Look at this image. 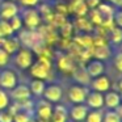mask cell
<instances>
[{"instance_id":"cell-1","label":"cell","mask_w":122,"mask_h":122,"mask_svg":"<svg viewBox=\"0 0 122 122\" xmlns=\"http://www.w3.org/2000/svg\"><path fill=\"white\" fill-rule=\"evenodd\" d=\"M30 75L34 79L47 80L51 72V61L46 55H38V61L29 67Z\"/></svg>"},{"instance_id":"cell-2","label":"cell","mask_w":122,"mask_h":122,"mask_svg":"<svg viewBox=\"0 0 122 122\" xmlns=\"http://www.w3.org/2000/svg\"><path fill=\"white\" fill-rule=\"evenodd\" d=\"M17 38L20 41V45H22L26 49H33L40 43H43V36L37 29H21Z\"/></svg>"},{"instance_id":"cell-3","label":"cell","mask_w":122,"mask_h":122,"mask_svg":"<svg viewBox=\"0 0 122 122\" xmlns=\"http://www.w3.org/2000/svg\"><path fill=\"white\" fill-rule=\"evenodd\" d=\"M21 19H22V24L26 26V29H37L38 26L41 25V15L37 9L34 8H26L21 15Z\"/></svg>"},{"instance_id":"cell-4","label":"cell","mask_w":122,"mask_h":122,"mask_svg":"<svg viewBox=\"0 0 122 122\" xmlns=\"http://www.w3.org/2000/svg\"><path fill=\"white\" fill-rule=\"evenodd\" d=\"M89 92L87 85H81V84H74L68 88V100L72 104H84L87 95Z\"/></svg>"},{"instance_id":"cell-5","label":"cell","mask_w":122,"mask_h":122,"mask_svg":"<svg viewBox=\"0 0 122 122\" xmlns=\"http://www.w3.org/2000/svg\"><path fill=\"white\" fill-rule=\"evenodd\" d=\"M15 63L19 68L21 70H26L34 63V59H33V53L30 49L26 47H20V50L16 53L15 55Z\"/></svg>"},{"instance_id":"cell-6","label":"cell","mask_w":122,"mask_h":122,"mask_svg":"<svg viewBox=\"0 0 122 122\" xmlns=\"http://www.w3.org/2000/svg\"><path fill=\"white\" fill-rule=\"evenodd\" d=\"M42 97L51 104H58L62 100V97H63V89H62L61 85L55 84V83L47 84L45 87Z\"/></svg>"},{"instance_id":"cell-7","label":"cell","mask_w":122,"mask_h":122,"mask_svg":"<svg viewBox=\"0 0 122 122\" xmlns=\"http://www.w3.org/2000/svg\"><path fill=\"white\" fill-rule=\"evenodd\" d=\"M92 91H96V92H100V93H105L108 91H110V87H112V81L108 76L105 75H100V76H96L93 79H91V83H89Z\"/></svg>"},{"instance_id":"cell-8","label":"cell","mask_w":122,"mask_h":122,"mask_svg":"<svg viewBox=\"0 0 122 122\" xmlns=\"http://www.w3.org/2000/svg\"><path fill=\"white\" fill-rule=\"evenodd\" d=\"M17 85V75L12 70H3L0 71V88L3 89H12Z\"/></svg>"},{"instance_id":"cell-9","label":"cell","mask_w":122,"mask_h":122,"mask_svg":"<svg viewBox=\"0 0 122 122\" xmlns=\"http://www.w3.org/2000/svg\"><path fill=\"white\" fill-rule=\"evenodd\" d=\"M19 12H20L19 11V5H17L15 1L7 0V1H3V3L0 4V19L1 20L9 21L13 16L19 15Z\"/></svg>"},{"instance_id":"cell-10","label":"cell","mask_w":122,"mask_h":122,"mask_svg":"<svg viewBox=\"0 0 122 122\" xmlns=\"http://www.w3.org/2000/svg\"><path fill=\"white\" fill-rule=\"evenodd\" d=\"M88 112H89V108L85 104H74L68 110V117L71 118V121L84 122Z\"/></svg>"},{"instance_id":"cell-11","label":"cell","mask_w":122,"mask_h":122,"mask_svg":"<svg viewBox=\"0 0 122 122\" xmlns=\"http://www.w3.org/2000/svg\"><path fill=\"white\" fill-rule=\"evenodd\" d=\"M36 114H37L38 118L49 122L51 118V114H53V104L46 101L45 98L37 101V104H36Z\"/></svg>"},{"instance_id":"cell-12","label":"cell","mask_w":122,"mask_h":122,"mask_svg":"<svg viewBox=\"0 0 122 122\" xmlns=\"http://www.w3.org/2000/svg\"><path fill=\"white\" fill-rule=\"evenodd\" d=\"M84 104L89 109H102L104 108V93L96 92V91H89Z\"/></svg>"},{"instance_id":"cell-13","label":"cell","mask_w":122,"mask_h":122,"mask_svg":"<svg viewBox=\"0 0 122 122\" xmlns=\"http://www.w3.org/2000/svg\"><path fill=\"white\" fill-rule=\"evenodd\" d=\"M122 102V96L117 91H108L104 93V106L108 109L116 110Z\"/></svg>"},{"instance_id":"cell-14","label":"cell","mask_w":122,"mask_h":122,"mask_svg":"<svg viewBox=\"0 0 122 122\" xmlns=\"http://www.w3.org/2000/svg\"><path fill=\"white\" fill-rule=\"evenodd\" d=\"M9 97H12L15 101H17V102L30 98V97H32V93H30L29 85L17 84L15 88H12V89H11V95H9Z\"/></svg>"},{"instance_id":"cell-15","label":"cell","mask_w":122,"mask_h":122,"mask_svg":"<svg viewBox=\"0 0 122 122\" xmlns=\"http://www.w3.org/2000/svg\"><path fill=\"white\" fill-rule=\"evenodd\" d=\"M85 71L88 72L91 79H93V77L100 76V75L104 74V71H105V64H104L102 61L93 59V61H91L89 63L85 66Z\"/></svg>"},{"instance_id":"cell-16","label":"cell","mask_w":122,"mask_h":122,"mask_svg":"<svg viewBox=\"0 0 122 122\" xmlns=\"http://www.w3.org/2000/svg\"><path fill=\"white\" fill-rule=\"evenodd\" d=\"M68 119V112H67L66 106L62 104H55V106H53V114L49 122H67Z\"/></svg>"},{"instance_id":"cell-17","label":"cell","mask_w":122,"mask_h":122,"mask_svg":"<svg viewBox=\"0 0 122 122\" xmlns=\"http://www.w3.org/2000/svg\"><path fill=\"white\" fill-rule=\"evenodd\" d=\"M1 47H3L4 50L9 54V55H12V54H16L17 51L20 50L21 45H20L19 38L11 36V37H7V38H4V40H3V45H1Z\"/></svg>"},{"instance_id":"cell-18","label":"cell","mask_w":122,"mask_h":122,"mask_svg":"<svg viewBox=\"0 0 122 122\" xmlns=\"http://www.w3.org/2000/svg\"><path fill=\"white\" fill-rule=\"evenodd\" d=\"M45 87H46L45 80H41V79H34L29 84L30 93H32V96H36V97H42Z\"/></svg>"},{"instance_id":"cell-19","label":"cell","mask_w":122,"mask_h":122,"mask_svg":"<svg viewBox=\"0 0 122 122\" xmlns=\"http://www.w3.org/2000/svg\"><path fill=\"white\" fill-rule=\"evenodd\" d=\"M75 80L77 81V84H81V85H89L91 83V76L88 75V72L85 71V67H81V68H75L74 72Z\"/></svg>"},{"instance_id":"cell-20","label":"cell","mask_w":122,"mask_h":122,"mask_svg":"<svg viewBox=\"0 0 122 122\" xmlns=\"http://www.w3.org/2000/svg\"><path fill=\"white\" fill-rule=\"evenodd\" d=\"M58 67H59V70H62L63 72H71V74L75 70L74 62H72L71 58L67 56V55L61 56V58L58 59Z\"/></svg>"},{"instance_id":"cell-21","label":"cell","mask_w":122,"mask_h":122,"mask_svg":"<svg viewBox=\"0 0 122 122\" xmlns=\"http://www.w3.org/2000/svg\"><path fill=\"white\" fill-rule=\"evenodd\" d=\"M104 112L102 109H91L87 113L84 122H102Z\"/></svg>"},{"instance_id":"cell-22","label":"cell","mask_w":122,"mask_h":122,"mask_svg":"<svg viewBox=\"0 0 122 122\" xmlns=\"http://www.w3.org/2000/svg\"><path fill=\"white\" fill-rule=\"evenodd\" d=\"M13 29L11 28V24L7 20H1L0 19V38H7L13 36Z\"/></svg>"},{"instance_id":"cell-23","label":"cell","mask_w":122,"mask_h":122,"mask_svg":"<svg viewBox=\"0 0 122 122\" xmlns=\"http://www.w3.org/2000/svg\"><path fill=\"white\" fill-rule=\"evenodd\" d=\"M110 56V49H109L108 45L104 46H98L95 50V59H98V61H105L106 58Z\"/></svg>"},{"instance_id":"cell-24","label":"cell","mask_w":122,"mask_h":122,"mask_svg":"<svg viewBox=\"0 0 122 122\" xmlns=\"http://www.w3.org/2000/svg\"><path fill=\"white\" fill-rule=\"evenodd\" d=\"M102 122H122V121L116 110L108 109V112H105L102 116Z\"/></svg>"},{"instance_id":"cell-25","label":"cell","mask_w":122,"mask_h":122,"mask_svg":"<svg viewBox=\"0 0 122 122\" xmlns=\"http://www.w3.org/2000/svg\"><path fill=\"white\" fill-rule=\"evenodd\" d=\"M11 104V97L7 93L5 89L0 88V110H5L8 105Z\"/></svg>"},{"instance_id":"cell-26","label":"cell","mask_w":122,"mask_h":122,"mask_svg":"<svg viewBox=\"0 0 122 122\" xmlns=\"http://www.w3.org/2000/svg\"><path fill=\"white\" fill-rule=\"evenodd\" d=\"M9 24H11V28L13 29V32H20V30L22 29V26H24V24H22V19L20 15H16V16H13L11 20H9Z\"/></svg>"},{"instance_id":"cell-27","label":"cell","mask_w":122,"mask_h":122,"mask_svg":"<svg viewBox=\"0 0 122 122\" xmlns=\"http://www.w3.org/2000/svg\"><path fill=\"white\" fill-rule=\"evenodd\" d=\"M13 122H32L30 113L24 112V110H20L19 113H16L13 116Z\"/></svg>"},{"instance_id":"cell-28","label":"cell","mask_w":122,"mask_h":122,"mask_svg":"<svg viewBox=\"0 0 122 122\" xmlns=\"http://www.w3.org/2000/svg\"><path fill=\"white\" fill-rule=\"evenodd\" d=\"M98 12L101 15H106V16H112L114 13V8L109 5V3H100L98 4Z\"/></svg>"},{"instance_id":"cell-29","label":"cell","mask_w":122,"mask_h":122,"mask_svg":"<svg viewBox=\"0 0 122 122\" xmlns=\"http://www.w3.org/2000/svg\"><path fill=\"white\" fill-rule=\"evenodd\" d=\"M112 42L113 43H122V29L121 28H113L112 29Z\"/></svg>"},{"instance_id":"cell-30","label":"cell","mask_w":122,"mask_h":122,"mask_svg":"<svg viewBox=\"0 0 122 122\" xmlns=\"http://www.w3.org/2000/svg\"><path fill=\"white\" fill-rule=\"evenodd\" d=\"M75 12H76L77 16L84 17L88 12V7L85 4V1H81V0H77V7L75 8Z\"/></svg>"},{"instance_id":"cell-31","label":"cell","mask_w":122,"mask_h":122,"mask_svg":"<svg viewBox=\"0 0 122 122\" xmlns=\"http://www.w3.org/2000/svg\"><path fill=\"white\" fill-rule=\"evenodd\" d=\"M91 22L98 24V25L102 24V16H101V13L97 9H92V11H91Z\"/></svg>"},{"instance_id":"cell-32","label":"cell","mask_w":122,"mask_h":122,"mask_svg":"<svg viewBox=\"0 0 122 122\" xmlns=\"http://www.w3.org/2000/svg\"><path fill=\"white\" fill-rule=\"evenodd\" d=\"M113 64L116 67V70L118 72H122V50L118 51V53L114 55L113 58Z\"/></svg>"},{"instance_id":"cell-33","label":"cell","mask_w":122,"mask_h":122,"mask_svg":"<svg viewBox=\"0 0 122 122\" xmlns=\"http://www.w3.org/2000/svg\"><path fill=\"white\" fill-rule=\"evenodd\" d=\"M112 19H113V22L116 24V26L122 29V9L114 11V13L112 15Z\"/></svg>"},{"instance_id":"cell-34","label":"cell","mask_w":122,"mask_h":122,"mask_svg":"<svg viewBox=\"0 0 122 122\" xmlns=\"http://www.w3.org/2000/svg\"><path fill=\"white\" fill-rule=\"evenodd\" d=\"M9 56L11 55L3 47H0V67H4L9 63Z\"/></svg>"},{"instance_id":"cell-35","label":"cell","mask_w":122,"mask_h":122,"mask_svg":"<svg viewBox=\"0 0 122 122\" xmlns=\"http://www.w3.org/2000/svg\"><path fill=\"white\" fill-rule=\"evenodd\" d=\"M0 122H13V116L8 110H0Z\"/></svg>"},{"instance_id":"cell-36","label":"cell","mask_w":122,"mask_h":122,"mask_svg":"<svg viewBox=\"0 0 122 122\" xmlns=\"http://www.w3.org/2000/svg\"><path fill=\"white\" fill-rule=\"evenodd\" d=\"M19 3L25 8H34L36 5H38L40 0H19Z\"/></svg>"},{"instance_id":"cell-37","label":"cell","mask_w":122,"mask_h":122,"mask_svg":"<svg viewBox=\"0 0 122 122\" xmlns=\"http://www.w3.org/2000/svg\"><path fill=\"white\" fill-rule=\"evenodd\" d=\"M100 3H101L100 0H85V4H87V7H88V8H92V9L97 8Z\"/></svg>"},{"instance_id":"cell-38","label":"cell","mask_w":122,"mask_h":122,"mask_svg":"<svg viewBox=\"0 0 122 122\" xmlns=\"http://www.w3.org/2000/svg\"><path fill=\"white\" fill-rule=\"evenodd\" d=\"M109 1H110L114 7H117V8H121V5H122V0H109Z\"/></svg>"},{"instance_id":"cell-39","label":"cell","mask_w":122,"mask_h":122,"mask_svg":"<svg viewBox=\"0 0 122 122\" xmlns=\"http://www.w3.org/2000/svg\"><path fill=\"white\" fill-rule=\"evenodd\" d=\"M116 112H117V114L119 116V118H121V121H122V104H121V105H119L118 108L116 109Z\"/></svg>"},{"instance_id":"cell-40","label":"cell","mask_w":122,"mask_h":122,"mask_svg":"<svg viewBox=\"0 0 122 122\" xmlns=\"http://www.w3.org/2000/svg\"><path fill=\"white\" fill-rule=\"evenodd\" d=\"M118 93L122 96V79L118 81Z\"/></svg>"},{"instance_id":"cell-41","label":"cell","mask_w":122,"mask_h":122,"mask_svg":"<svg viewBox=\"0 0 122 122\" xmlns=\"http://www.w3.org/2000/svg\"><path fill=\"white\" fill-rule=\"evenodd\" d=\"M9 1H15V0H9Z\"/></svg>"},{"instance_id":"cell-42","label":"cell","mask_w":122,"mask_h":122,"mask_svg":"<svg viewBox=\"0 0 122 122\" xmlns=\"http://www.w3.org/2000/svg\"><path fill=\"white\" fill-rule=\"evenodd\" d=\"M105 1H109V0H105Z\"/></svg>"},{"instance_id":"cell-43","label":"cell","mask_w":122,"mask_h":122,"mask_svg":"<svg viewBox=\"0 0 122 122\" xmlns=\"http://www.w3.org/2000/svg\"><path fill=\"white\" fill-rule=\"evenodd\" d=\"M121 9H122V5H121Z\"/></svg>"},{"instance_id":"cell-44","label":"cell","mask_w":122,"mask_h":122,"mask_svg":"<svg viewBox=\"0 0 122 122\" xmlns=\"http://www.w3.org/2000/svg\"><path fill=\"white\" fill-rule=\"evenodd\" d=\"M121 49H122V45H121Z\"/></svg>"},{"instance_id":"cell-45","label":"cell","mask_w":122,"mask_h":122,"mask_svg":"<svg viewBox=\"0 0 122 122\" xmlns=\"http://www.w3.org/2000/svg\"><path fill=\"white\" fill-rule=\"evenodd\" d=\"M74 122H75V121H74Z\"/></svg>"},{"instance_id":"cell-46","label":"cell","mask_w":122,"mask_h":122,"mask_svg":"<svg viewBox=\"0 0 122 122\" xmlns=\"http://www.w3.org/2000/svg\"><path fill=\"white\" fill-rule=\"evenodd\" d=\"M121 104H122V102H121Z\"/></svg>"}]
</instances>
